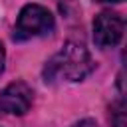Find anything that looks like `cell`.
<instances>
[{
	"label": "cell",
	"mask_w": 127,
	"mask_h": 127,
	"mask_svg": "<svg viewBox=\"0 0 127 127\" xmlns=\"http://www.w3.org/2000/svg\"><path fill=\"white\" fill-rule=\"evenodd\" d=\"M93 71V60L89 52L75 42L64 44V48L46 64L44 79L54 81H81Z\"/></svg>",
	"instance_id": "1"
},
{
	"label": "cell",
	"mask_w": 127,
	"mask_h": 127,
	"mask_svg": "<svg viewBox=\"0 0 127 127\" xmlns=\"http://www.w3.org/2000/svg\"><path fill=\"white\" fill-rule=\"evenodd\" d=\"M54 30V16L48 8L40 6V4H28L22 8L18 20H16V28H14V40H30L36 36H44L50 34Z\"/></svg>",
	"instance_id": "2"
},
{
	"label": "cell",
	"mask_w": 127,
	"mask_h": 127,
	"mask_svg": "<svg viewBox=\"0 0 127 127\" xmlns=\"http://www.w3.org/2000/svg\"><path fill=\"white\" fill-rule=\"evenodd\" d=\"M125 22L117 12L105 10L93 20V42L99 48H113L121 42Z\"/></svg>",
	"instance_id": "3"
},
{
	"label": "cell",
	"mask_w": 127,
	"mask_h": 127,
	"mask_svg": "<svg viewBox=\"0 0 127 127\" xmlns=\"http://www.w3.org/2000/svg\"><path fill=\"white\" fill-rule=\"evenodd\" d=\"M34 91L26 81H12L0 93V107L12 115H24L32 107Z\"/></svg>",
	"instance_id": "4"
},
{
	"label": "cell",
	"mask_w": 127,
	"mask_h": 127,
	"mask_svg": "<svg viewBox=\"0 0 127 127\" xmlns=\"http://www.w3.org/2000/svg\"><path fill=\"white\" fill-rule=\"evenodd\" d=\"M111 121H113L115 127H123V125H125V105H123V101H117V103L113 105Z\"/></svg>",
	"instance_id": "5"
},
{
	"label": "cell",
	"mask_w": 127,
	"mask_h": 127,
	"mask_svg": "<svg viewBox=\"0 0 127 127\" xmlns=\"http://www.w3.org/2000/svg\"><path fill=\"white\" fill-rule=\"evenodd\" d=\"M71 127H99V125H97V121H95V119H81V121L73 123Z\"/></svg>",
	"instance_id": "6"
},
{
	"label": "cell",
	"mask_w": 127,
	"mask_h": 127,
	"mask_svg": "<svg viewBox=\"0 0 127 127\" xmlns=\"http://www.w3.org/2000/svg\"><path fill=\"white\" fill-rule=\"evenodd\" d=\"M4 58H6V54H4V46L0 44V73H2V69H4Z\"/></svg>",
	"instance_id": "7"
},
{
	"label": "cell",
	"mask_w": 127,
	"mask_h": 127,
	"mask_svg": "<svg viewBox=\"0 0 127 127\" xmlns=\"http://www.w3.org/2000/svg\"><path fill=\"white\" fill-rule=\"evenodd\" d=\"M93 2H121V0H93Z\"/></svg>",
	"instance_id": "8"
}]
</instances>
